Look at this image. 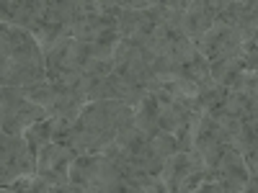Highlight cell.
<instances>
[{
	"label": "cell",
	"mask_w": 258,
	"mask_h": 193,
	"mask_svg": "<svg viewBox=\"0 0 258 193\" xmlns=\"http://www.w3.org/2000/svg\"><path fill=\"white\" fill-rule=\"evenodd\" d=\"M155 116H158L160 132H168V134H178L186 126V116L170 101H158L155 98Z\"/></svg>",
	"instance_id": "1"
},
{
	"label": "cell",
	"mask_w": 258,
	"mask_h": 193,
	"mask_svg": "<svg viewBox=\"0 0 258 193\" xmlns=\"http://www.w3.org/2000/svg\"><path fill=\"white\" fill-rule=\"evenodd\" d=\"M132 126L140 132L142 139H150L155 132H158V116H155V106H140L135 111V119H132Z\"/></svg>",
	"instance_id": "2"
},
{
	"label": "cell",
	"mask_w": 258,
	"mask_h": 193,
	"mask_svg": "<svg viewBox=\"0 0 258 193\" xmlns=\"http://www.w3.org/2000/svg\"><path fill=\"white\" fill-rule=\"evenodd\" d=\"M194 149L199 152L204 170H214V167H217V160H220V155H222V144H220V142H214L209 134H202Z\"/></svg>",
	"instance_id": "3"
},
{
	"label": "cell",
	"mask_w": 258,
	"mask_h": 193,
	"mask_svg": "<svg viewBox=\"0 0 258 193\" xmlns=\"http://www.w3.org/2000/svg\"><path fill=\"white\" fill-rule=\"evenodd\" d=\"M147 147H150V155L165 160L176 152V134H168V132H160L158 129V132L147 139Z\"/></svg>",
	"instance_id": "4"
},
{
	"label": "cell",
	"mask_w": 258,
	"mask_h": 193,
	"mask_svg": "<svg viewBox=\"0 0 258 193\" xmlns=\"http://www.w3.org/2000/svg\"><path fill=\"white\" fill-rule=\"evenodd\" d=\"M129 54H132V44L126 39H116L114 41V59H111V70L114 72H121L124 64L129 62Z\"/></svg>",
	"instance_id": "5"
},
{
	"label": "cell",
	"mask_w": 258,
	"mask_h": 193,
	"mask_svg": "<svg viewBox=\"0 0 258 193\" xmlns=\"http://www.w3.org/2000/svg\"><path fill=\"white\" fill-rule=\"evenodd\" d=\"M114 142L119 144V147H124V149H132L137 142H142V137H140V132L129 124V126H119L116 129V137H114Z\"/></svg>",
	"instance_id": "6"
},
{
	"label": "cell",
	"mask_w": 258,
	"mask_h": 193,
	"mask_svg": "<svg viewBox=\"0 0 258 193\" xmlns=\"http://www.w3.org/2000/svg\"><path fill=\"white\" fill-rule=\"evenodd\" d=\"M243 106H245V98H243V95L227 93V95L222 98V103H220V111H222V114H230V116H240Z\"/></svg>",
	"instance_id": "7"
},
{
	"label": "cell",
	"mask_w": 258,
	"mask_h": 193,
	"mask_svg": "<svg viewBox=\"0 0 258 193\" xmlns=\"http://www.w3.org/2000/svg\"><path fill=\"white\" fill-rule=\"evenodd\" d=\"M96 80H98V75H85L83 72V77H80V82L75 85V95H78V101L85 106V101H88V93H91V88L96 85Z\"/></svg>",
	"instance_id": "8"
}]
</instances>
